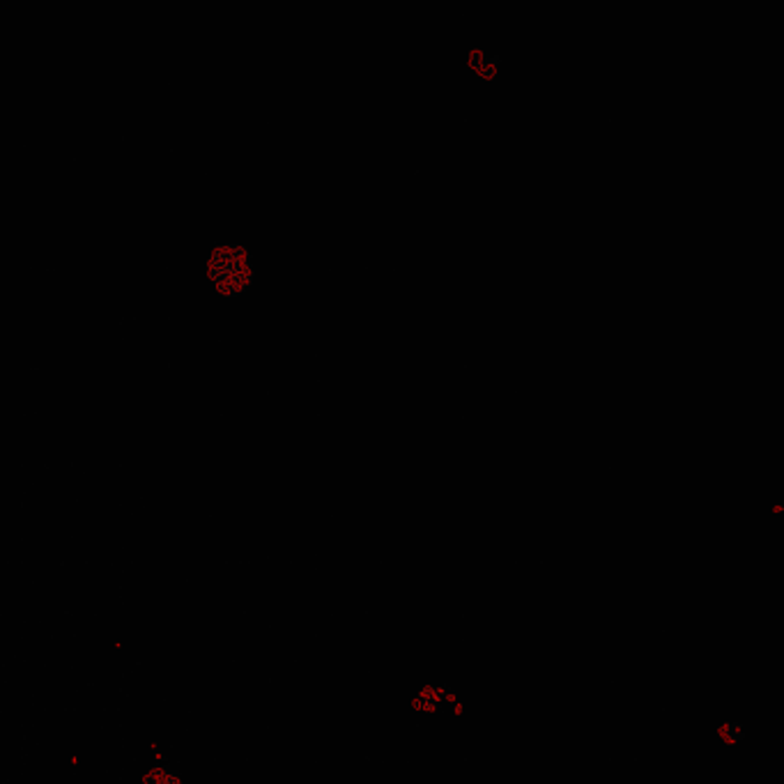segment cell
Returning a JSON list of instances; mask_svg holds the SVG:
<instances>
[{"instance_id":"1","label":"cell","mask_w":784,"mask_h":784,"mask_svg":"<svg viewBox=\"0 0 784 784\" xmlns=\"http://www.w3.org/2000/svg\"><path fill=\"white\" fill-rule=\"evenodd\" d=\"M499 65L502 60L492 54H486L483 49H472L467 56V67L483 81H494L499 74Z\"/></svg>"},{"instance_id":"2","label":"cell","mask_w":784,"mask_h":784,"mask_svg":"<svg viewBox=\"0 0 784 784\" xmlns=\"http://www.w3.org/2000/svg\"><path fill=\"white\" fill-rule=\"evenodd\" d=\"M447 693L449 690L439 688V686H424L417 693L414 701H412V706H414V711H421V713H432V711H437L442 706V701L447 699Z\"/></svg>"},{"instance_id":"3","label":"cell","mask_w":784,"mask_h":784,"mask_svg":"<svg viewBox=\"0 0 784 784\" xmlns=\"http://www.w3.org/2000/svg\"><path fill=\"white\" fill-rule=\"evenodd\" d=\"M143 784H184V782H182V773L178 768H173L170 763L161 761L143 778Z\"/></svg>"},{"instance_id":"4","label":"cell","mask_w":784,"mask_h":784,"mask_svg":"<svg viewBox=\"0 0 784 784\" xmlns=\"http://www.w3.org/2000/svg\"><path fill=\"white\" fill-rule=\"evenodd\" d=\"M718 736L722 738V743H727V745H736V743L745 738V729H743L740 722H722L718 727Z\"/></svg>"}]
</instances>
